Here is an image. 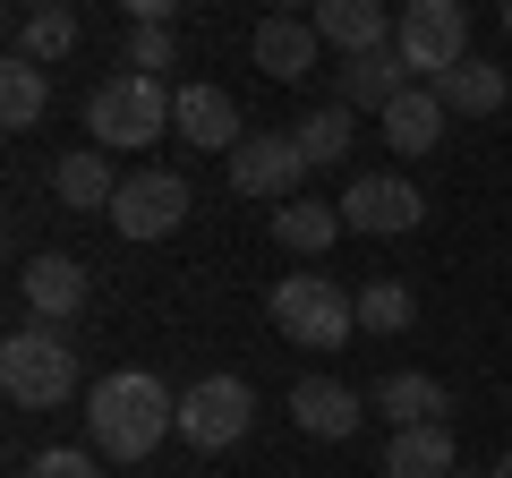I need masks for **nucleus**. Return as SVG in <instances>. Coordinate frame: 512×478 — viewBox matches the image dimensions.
Segmentation results:
<instances>
[{"label":"nucleus","instance_id":"ddd939ff","mask_svg":"<svg viewBox=\"0 0 512 478\" xmlns=\"http://www.w3.org/2000/svg\"><path fill=\"white\" fill-rule=\"evenodd\" d=\"M291 419L308 427V436L342 444V436H359V419H367V393L333 385V376H299V385H291Z\"/></svg>","mask_w":512,"mask_h":478},{"label":"nucleus","instance_id":"dca6fc26","mask_svg":"<svg viewBox=\"0 0 512 478\" xmlns=\"http://www.w3.org/2000/svg\"><path fill=\"white\" fill-rule=\"evenodd\" d=\"M308 18H316V35H325L342 60H350V52H376V43H393V26H402L384 0H316Z\"/></svg>","mask_w":512,"mask_h":478},{"label":"nucleus","instance_id":"4be33fe9","mask_svg":"<svg viewBox=\"0 0 512 478\" xmlns=\"http://www.w3.org/2000/svg\"><path fill=\"white\" fill-rule=\"evenodd\" d=\"M43 103H52V77H43V60L9 52V69H0V129H35Z\"/></svg>","mask_w":512,"mask_h":478},{"label":"nucleus","instance_id":"7c9ffc66","mask_svg":"<svg viewBox=\"0 0 512 478\" xmlns=\"http://www.w3.org/2000/svg\"><path fill=\"white\" fill-rule=\"evenodd\" d=\"M504 35H512V0H504Z\"/></svg>","mask_w":512,"mask_h":478},{"label":"nucleus","instance_id":"f257e3e1","mask_svg":"<svg viewBox=\"0 0 512 478\" xmlns=\"http://www.w3.org/2000/svg\"><path fill=\"white\" fill-rule=\"evenodd\" d=\"M171 427H180V393L146 368H120L86 393V436H94L103 461H146Z\"/></svg>","mask_w":512,"mask_h":478},{"label":"nucleus","instance_id":"bb28decb","mask_svg":"<svg viewBox=\"0 0 512 478\" xmlns=\"http://www.w3.org/2000/svg\"><path fill=\"white\" fill-rule=\"evenodd\" d=\"M26 478H94V453H77V444H52V453L26 461Z\"/></svg>","mask_w":512,"mask_h":478},{"label":"nucleus","instance_id":"9b49d317","mask_svg":"<svg viewBox=\"0 0 512 478\" xmlns=\"http://www.w3.org/2000/svg\"><path fill=\"white\" fill-rule=\"evenodd\" d=\"M171 129H180L197 154H231L239 137H248V129H239V103L222 86H180V94H171Z\"/></svg>","mask_w":512,"mask_h":478},{"label":"nucleus","instance_id":"c756f323","mask_svg":"<svg viewBox=\"0 0 512 478\" xmlns=\"http://www.w3.org/2000/svg\"><path fill=\"white\" fill-rule=\"evenodd\" d=\"M35 9H69V0H35Z\"/></svg>","mask_w":512,"mask_h":478},{"label":"nucleus","instance_id":"39448f33","mask_svg":"<svg viewBox=\"0 0 512 478\" xmlns=\"http://www.w3.org/2000/svg\"><path fill=\"white\" fill-rule=\"evenodd\" d=\"M393 52L436 86L444 69L470 60V9L461 0H402V26H393Z\"/></svg>","mask_w":512,"mask_h":478},{"label":"nucleus","instance_id":"1a4fd4ad","mask_svg":"<svg viewBox=\"0 0 512 478\" xmlns=\"http://www.w3.org/2000/svg\"><path fill=\"white\" fill-rule=\"evenodd\" d=\"M419 214H427V197L410 180H393V171H367V180L342 188V222H350V231H367V239L419 231Z\"/></svg>","mask_w":512,"mask_h":478},{"label":"nucleus","instance_id":"0eeeda50","mask_svg":"<svg viewBox=\"0 0 512 478\" xmlns=\"http://www.w3.org/2000/svg\"><path fill=\"white\" fill-rule=\"evenodd\" d=\"M299 180H308V154H299L291 129H256V137H239V146H231V188H239V197L291 205Z\"/></svg>","mask_w":512,"mask_h":478},{"label":"nucleus","instance_id":"5701e85b","mask_svg":"<svg viewBox=\"0 0 512 478\" xmlns=\"http://www.w3.org/2000/svg\"><path fill=\"white\" fill-rule=\"evenodd\" d=\"M291 137H299V154H308V171H325V163H342V154L359 146V111H350V103H325V111H308Z\"/></svg>","mask_w":512,"mask_h":478},{"label":"nucleus","instance_id":"393cba45","mask_svg":"<svg viewBox=\"0 0 512 478\" xmlns=\"http://www.w3.org/2000/svg\"><path fill=\"white\" fill-rule=\"evenodd\" d=\"M18 52H26V60H60V52H77V9H26Z\"/></svg>","mask_w":512,"mask_h":478},{"label":"nucleus","instance_id":"423d86ee","mask_svg":"<svg viewBox=\"0 0 512 478\" xmlns=\"http://www.w3.org/2000/svg\"><path fill=\"white\" fill-rule=\"evenodd\" d=\"M248 427H256V393L239 385V376H197V385L180 393V436L197 444V453H231Z\"/></svg>","mask_w":512,"mask_h":478},{"label":"nucleus","instance_id":"7ed1b4c3","mask_svg":"<svg viewBox=\"0 0 512 478\" xmlns=\"http://www.w3.org/2000/svg\"><path fill=\"white\" fill-rule=\"evenodd\" d=\"M265 308H274V333L299 350H342L359 333V291H342L333 274H282Z\"/></svg>","mask_w":512,"mask_h":478},{"label":"nucleus","instance_id":"412c9836","mask_svg":"<svg viewBox=\"0 0 512 478\" xmlns=\"http://www.w3.org/2000/svg\"><path fill=\"white\" fill-rule=\"evenodd\" d=\"M342 231H350V222H342V205H316V197L274 205V239L291 248V257H325V248H333Z\"/></svg>","mask_w":512,"mask_h":478},{"label":"nucleus","instance_id":"cd10ccee","mask_svg":"<svg viewBox=\"0 0 512 478\" xmlns=\"http://www.w3.org/2000/svg\"><path fill=\"white\" fill-rule=\"evenodd\" d=\"M120 9H128V18H137V26H171V18H180V9H188V0H120Z\"/></svg>","mask_w":512,"mask_h":478},{"label":"nucleus","instance_id":"f8f14e48","mask_svg":"<svg viewBox=\"0 0 512 478\" xmlns=\"http://www.w3.org/2000/svg\"><path fill=\"white\" fill-rule=\"evenodd\" d=\"M18 291H26V308H35V325H69L77 308H86V265L77 257H26V274H18Z\"/></svg>","mask_w":512,"mask_h":478},{"label":"nucleus","instance_id":"2eb2a0df","mask_svg":"<svg viewBox=\"0 0 512 478\" xmlns=\"http://www.w3.org/2000/svg\"><path fill=\"white\" fill-rule=\"evenodd\" d=\"M402 86H410V60L393 52V43H376V52H350V60H342V77H333V103H350V111H384Z\"/></svg>","mask_w":512,"mask_h":478},{"label":"nucleus","instance_id":"4468645a","mask_svg":"<svg viewBox=\"0 0 512 478\" xmlns=\"http://www.w3.org/2000/svg\"><path fill=\"white\" fill-rule=\"evenodd\" d=\"M256 69L282 77V86H299V77L316 69V52H325V35H316V18H256Z\"/></svg>","mask_w":512,"mask_h":478},{"label":"nucleus","instance_id":"f03ea898","mask_svg":"<svg viewBox=\"0 0 512 478\" xmlns=\"http://www.w3.org/2000/svg\"><path fill=\"white\" fill-rule=\"evenodd\" d=\"M0 393L18 410H60L77 393V342L60 325H18L0 342Z\"/></svg>","mask_w":512,"mask_h":478},{"label":"nucleus","instance_id":"a878e982","mask_svg":"<svg viewBox=\"0 0 512 478\" xmlns=\"http://www.w3.org/2000/svg\"><path fill=\"white\" fill-rule=\"evenodd\" d=\"M171 60H180V35H171V26H137V35H128V69L137 77H163Z\"/></svg>","mask_w":512,"mask_h":478},{"label":"nucleus","instance_id":"6ab92c4d","mask_svg":"<svg viewBox=\"0 0 512 478\" xmlns=\"http://www.w3.org/2000/svg\"><path fill=\"white\" fill-rule=\"evenodd\" d=\"M436 94H444V111H461V120H487V111H504L512 103V77L495 69V60H461V69H444L436 77Z\"/></svg>","mask_w":512,"mask_h":478},{"label":"nucleus","instance_id":"f3484780","mask_svg":"<svg viewBox=\"0 0 512 478\" xmlns=\"http://www.w3.org/2000/svg\"><path fill=\"white\" fill-rule=\"evenodd\" d=\"M453 427L427 419V427H393L384 436V478H453Z\"/></svg>","mask_w":512,"mask_h":478},{"label":"nucleus","instance_id":"aec40b11","mask_svg":"<svg viewBox=\"0 0 512 478\" xmlns=\"http://www.w3.org/2000/svg\"><path fill=\"white\" fill-rule=\"evenodd\" d=\"M367 410H384V419H393V427H427V419H444V410H453V393H444L436 376L402 368V376H384V385L367 393Z\"/></svg>","mask_w":512,"mask_h":478},{"label":"nucleus","instance_id":"b1692460","mask_svg":"<svg viewBox=\"0 0 512 478\" xmlns=\"http://www.w3.org/2000/svg\"><path fill=\"white\" fill-rule=\"evenodd\" d=\"M419 325V299H410V282H393V274H376L359 291V333H384V342H393V333H410Z\"/></svg>","mask_w":512,"mask_h":478},{"label":"nucleus","instance_id":"9d476101","mask_svg":"<svg viewBox=\"0 0 512 478\" xmlns=\"http://www.w3.org/2000/svg\"><path fill=\"white\" fill-rule=\"evenodd\" d=\"M376 120H384V146L402 154V163H419V154H436V146H444V120H453V111H444V94H436V86H402L393 103L376 111Z\"/></svg>","mask_w":512,"mask_h":478},{"label":"nucleus","instance_id":"a211bd4d","mask_svg":"<svg viewBox=\"0 0 512 478\" xmlns=\"http://www.w3.org/2000/svg\"><path fill=\"white\" fill-rule=\"evenodd\" d=\"M52 197L69 205V214H111V205H120V180H111L103 146H77V154H60V163H52Z\"/></svg>","mask_w":512,"mask_h":478},{"label":"nucleus","instance_id":"c85d7f7f","mask_svg":"<svg viewBox=\"0 0 512 478\" xmlns=\"http://www.w3.org/2000/svg\"><path fill=\"white\" fill-rule=\"evenodd\" d=\"M487 478H512V453H504V461H495V470H487Z\"/></svg>","mask_w":512,"mask_h":478},{"label":"nucleus","instance_id":"6e6552de","mask_svg":"<svg viewBox=\"0 0 512 478\" xmlns=\"http://www.w3.org/2000/svg\"><path fill=\"white\" fill-rule=\"evenodd\" d=\"M188 180L180 171H137V180H120V205H111V222H120V239H171L188 222Z\"/></svg>","mask_w":512,"mask_h":478},{"label":"nucleus","instance_id":"2f4dec72","mask_svg":"<svg viewBox=\"0 0 512 478\" xmlns=\"http://www.w3.org/2000/svg\"><path fill=\"white\" fill-rule=\"evenodd\" d=\"M461 478H470V470H461Z\"/></svg>","mask_w":512,"mask_h":478},{"label":"nucleus","instance_id":"20e7f679","mask_svg":"<svg viewBox=\"0 0 512 478\" xmlns=\"http://www.w3.org/2000/svg\"><path fill=\"white\" fill-rule=\"evenodd\" d=\"M163 129H171L163 77L120 69V77H103V86L86 94V137L94 146H163Z\"/></svg>","mask_w":512,"mask_h":478}]
</instances>
